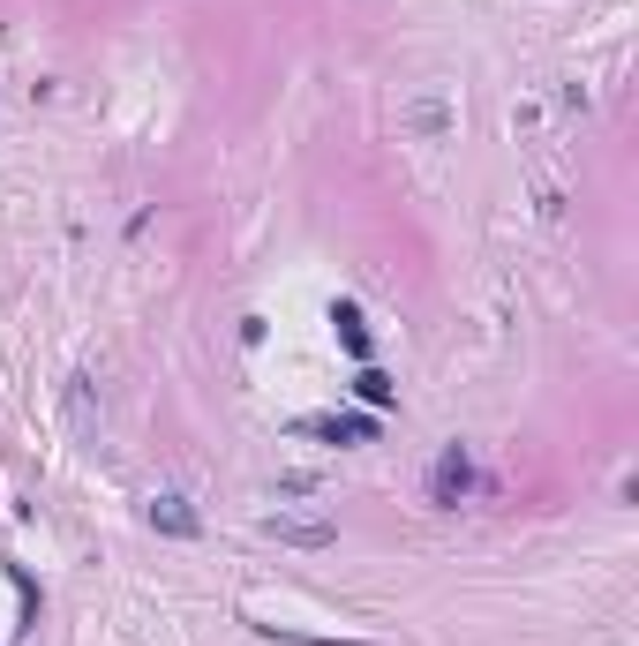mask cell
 <instances>
[{
	"instance_id": "cell-1",
	"label": "cell",
	"mask_w": 639,
	"mask_h": 646,
	"mask_svg": "<svg viewBox=\"0 0 639 646\" xmlns=\"http://www.w3.org/2000/svg\"><path fill=\"white\" fill-rule=\"evenodd\" d=\"M263 534L301 541V549H331V541H339V534H331V518H301V511H271V518H263Z\"/></svg>"
},
{
	"instance_id": "cell-2",
	"label": "cell",
	"mask_w": 639,
	"mask_h": 646,
	"mask_svg": "<svg viewBox=\"0 0 639 646\" xmlns=\"http://www.w3.org/2000/svg\"><path fill=\"white\" fill-rule=\"evenodd\" d=\"M316 436H331V444H369L376 436V421H361V414H331V421H309Z\"/></svg>"
},
{
	"instance_id": "cell-3",
	"label": "cell",
	"mask_w": 639,
	"mask_h": 646,
	"mask_svg": "<svg viewBox=\"0 0 639 646\" xmlns=\"http://www.w3.org/2000/svg\"><path fill=\"white\" fill-rule=\"evenodd\" d=\"M150 527H166V534H196V511L180 504V497H159V504H150Z\"/></svg>"
},
{
	"instance_id": "cell-4",
	"label": "cell",
	"mask_w": 639,
	"mask_h": 646,
	"mask_svg": "<svg viewBox=\"0 0 639 646\" xmlns=\"http://www.w3.org/2000/svg\"><path fill=\"white\" fill-rule=\"evenodd\" d=\"M331 323H339L346 354H369V331H361V309H354V301H339V309H331Z\"/></svg>"
},
{
	"instance_id": "cell-5",
	"label": "cell",
	"mask_w": 639,
	"mask_h": 646,
	"mask_svg": "<svg viewBox=\"0 0 639 646\" xmlns=\"http://www.w3.org/2000/svg\"><path fill=\"white\" fill-rule=\"evenodd\" d=\"M451 488H467V458L459 451H444V467H437V497H451Z\"/></svg>"
},
{
	"instance_id": "cell-6",
	"label": "cell",
	"mask_w": 639,
	"mask_h": 646,
	"mask_svg": "<svg viewBox=\"0 0 639 646\" xmlns=\"http://www.w3.org/2000/svg\"><path fill=\"white\" fill-rule=\"evenodd\" d=\"M361 398H369V406H391V384L376 376V368H361Z\"/></svg>"
}]
</instances>
